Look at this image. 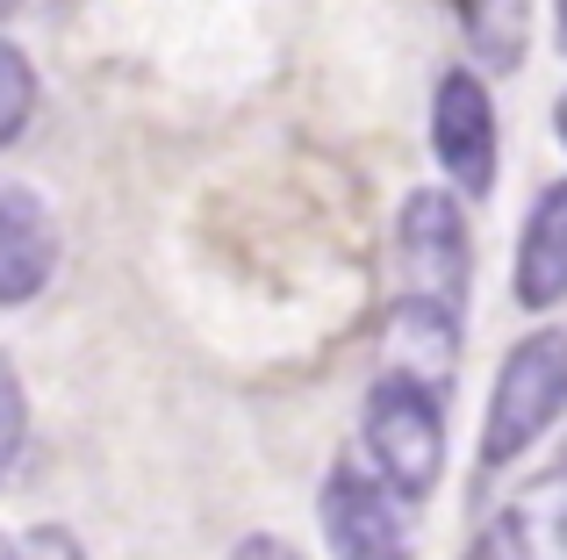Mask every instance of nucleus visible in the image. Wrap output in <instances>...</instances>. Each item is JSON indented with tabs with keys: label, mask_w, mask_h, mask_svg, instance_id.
Returning <instances> with one entry per match:
<instances>
[{
	"label": "nucleus",
	"mask_w": 567,
	"mask_h": 560,
	"mask_svg": "<svg viewBox=\"0 0 567 560\" xmlns=\"http://www.w3.org/2000/svg\"><path fill=\"white\" fill-rule=\"evenodd\" d=\"M511 294L517 309H560L567 302V180H554L525 216V238L511 259Z\"/></svg>",
	"instance_id": "7"
},
{
	"label": "nucleus",
	"mask_w": 567,
	"mask_h": 560,
	"mask_svg": "<svg viewBox=\"0 0 567 560\" xmlns=\"http://www.w3.org/2000/svg\"><path fill=\"white\" fill-rule=\"evenodd\" d=\"M0 14H22V0H0Z\"/></svg>",
	"instance_id": "17"
},
{
	"label": "nucleus",
	"mask_w": 567,
	"mask_h": 560,
	"mask_svg": "<svg viewBox=\"0 0 567 560\" xmlns=\"http://www.w3.org/2000/svg\"><path fill=\"white\" fill-rule=\"evenodd\" d=\"M8 560H86V553H80V539H72L65 525H22Z\"/></svg>",
	"instance_id": "12"
},
{
	"label": "nucleus",
	"mask_w": 567,
	"mask_h": 560,
	"mask_svg": "<svg viewBox=\"0 0 567 560\" xmlns=\"http://www.w3.org/2000/svg\"><path fill=\"white\" fill-rule=\"evenodd\" d=\"M467 560H532V553H525V539L511 532V518H503V510H496V518L482 525V539H474V547H467Z\"/></svg>",
	"instance_id": "13"
},
{
	"label": "nucleus",
	"mask_w": 567,
	"mask_h": 560,
	"mask_svg": "<svg viewBox=\"0 0 567 560\" xmlns=\"http://www.w3.org/2000/svg\"><path fill=\"white\" fill-rule=\"evenodd\" d=\"M431 152H439L453 195H496L503 137H496V101H488L482 72H445L431 94Z\"/></svg>",
	"instance_id": "4"
},
{
	"label": "nucleus",
	"mask_w": 567,
	"mask_h": 560,
	"mask_svg": "<svg viewBox=\"0 0 567 560\" xmlns=\"http://www.w3.org/2000/svg\"><path fill=\"white\" fill-rule=\"evenodd\" d=\"M58 273V216L29 180H0V309H29Z\"/></svg>",
	"instance_id": "6"
},
{
	"label": "nucleus",
	"mask_w": 567,
	"mask_h": 560,
	"mask_svg": "<svg viewBox=\"0 0 567 560\" xmlns=\"http://www.w3.org/2000/svg\"><path fill=\"white\" fill-rule=\"evenodd\" d=\"M22 446H29V388H22V366L0 360V475L22 467Z\"/></svg>",
	"instance_id": "11"
},
{
	"label": "nucleus",
	"mask_w": 567,
	"mask_h": 560,
	"mask_svg": "<svg viewBox=\"0 0 567 560\" xmlns=\"http://www.w3.org/2000/svg\"><path fill=\"white\" fill-rule=\"evenodd\" d=\"M560 409H567V331L546 323V331L517 338L511 360H503L496 388H488V417H482V453H474V467H482V475L517 467L546 432H554Z\"/></svg>",
	"instance_id": "2"
},
{
	"label": "nucleus",
	"mask_w": 567,
	"mask_h": 560,
	"mask_svg": "<svg viewBox=\"0 0 567 560\" xmlns=\"http://www.w3.org/2000/svg\"><path fill=\"white\" fill-rule=\"evenodd\" d=\"M503 518H511V532L525 539L532 560H567V467L525 481V489L503 504Z\"/></svg>",
	"instance_id": "9"
},
{
	"label": "nucleus",
	"mask_w": 567,
	"mask_h": 560,
	"mask_svg": "<svg viewBox=\"0 0 567 560\" xmlns=\"http://www.w3.org/2000/svg\"><path fill=\"white\" fill-rule=\"evenodd\" d=\"M360 432H367L374 475L402 496V504H424V496L439 489V475H445V395H431L424 381L381 366V381L367 388Z\"/></svg>",
	"instance_id": "3"
},
{
	"label": "nucleus",
	"mask_w": 567,
	"mask_h": 560,
	"mask_svg": "<svg viewBox=\"0 0 567 560\" xmlns=\"http://www.w3.org/2000/svg\"><path fill=\"white\" fill-rule=\"evenodd\" d=\"M554 137L567 144V86H560V101H554Z\"/></svg>",
	"instance_id": "15"
},
{
	"label": "nucleus",
	"mask_w": 567,
	"mask_h": 560,
	"mask_svg": "<svg viewBox=\"0 0 567 560\" xmlns=\"http://www.w3.org/2000/svg\"><path fill=\"white\" fill-rule=\"evenodd\" d=\"M29 115H37V65L22 43H0V144H22Z\"/></svg>",
	"instance_id": "10"
},
{
	"label": "nucleus",
	"mask_w": 567,
	"mask_h": 560,
	"mask_svg": "<svg viewBox=\"0 0 567 560\" xmlns=\"http://www.w3.org/2000/svg\"><path fill=\"white\" fill-rule=\"evenodd\" d=\"M230 560H302V553L280 547L274 532H251V539H237V553H230Z\"/></svg>",
	"instance_id": "14"
},
{
	"label": "nucleus",
	"mask_w": 567,
	"mask_h": 560,
	"mask_svg": "<svg viewBox=\"0 0 567 560\" xmlns=\"http://www.w3.org/2000/svg\"><path fill=\"white\" fill-rule=\"evenodd\" d=\"M395 302L388 317L453 323L467 331V288H474V230L460 216L453 187H410L395 209Z\"/></svg>",
	"instance_id": "1"
},
{
	"label": "nucleus",
	"mask_w": 567,
	"mask_h": 560,
	"mask_svg": "<svg viewBox=\"0 0 567 560\" xmlns=\"http://www.w3.org/2000/svg\"><path fill=\"white\" fill-rule=\"evenodd\" d=\"M554 37H560V51H567V0H554Z\"/></svg>",
	"instance_id": "16"
},
{
	"label": "nucleus",
	"mask_w": 567,
	"mask_h": 560,
	"mask_svg": "<svg viewBox=\"0 0 567 560\" xmlns=\"http://www.w3.org/2000/svg\"><path fill=\"white\" fill-rule=\"evenodd\" d=\"M317 510H323L331 560H410V532H402L395 489H388L367 460H352V453H338Z\"/></svg>",
	"instance_id": "5"
},
{
	"label": "nucleus",
	"mask_w": 567,
	"mask_h": 560,
	"mask_svg": "<svg viewBox=\"0 0 567 560\" xmlns=\"http://www.w3.org/2000/svg\"><path fill=\"white\" fill-rule=\"evenodd\" d=\"M460 22V43L482 72H517L532 51V0H445Z\"/></svg>",
	"instance_id": "8"
}]
</instances>
